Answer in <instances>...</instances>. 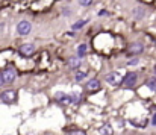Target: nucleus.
Instances as JSON below:
<instances>
[{
    "mask_svg": "<svg viewBox=\"0 0 156 135\" xmlns=\"http://www.w3.org/2000/svg\"><path fill=\"white\" fill-rule=\"evenodd\" d=\"M2 78H3V82H5V84H11V82L15 81V78H17V71H15L12 67H8L6 70L2 71Z\"/></svg>",
    "mask_w": 156,
    "mask_h": 135,
    "instance_id": "obj_1",
    "label": "nucleus"
},
{
    "mask_svg": "<svg viewBox=\"0 0 156 135\" xmlns=\"http://www.w3.org/2000/svg\"><path fill=\"white\" fill-rule=\"evenodd\" d=\"M121 82H123V85H124L126 88H132V87L138 82V75H136L135 71H130V73L126 75L124 79H121Z\"/></svg>",
    "mask_w": 156,
    "mask_h": 135,
    "instance_id": "obj_2",
    "label": "nucleus"
},
{
    "mask_svg": "<svg viewBox=\"0 0 156 135\" xmlns=\"http://www.w3.org/2000/svg\"><path fill=\"white\" fill-rule=\"evenodd\" d=\"M0 99H2V102H5V103H14V102L17 100V93L14 90H8V91H5V93H2Z\"/></svg>",
    "mask_w": 156,
    "mask_h": 135,
    "instance_id": "obj_3",
    "label": "nucleus"
},
{
    "mask_svg": "<svg viewBox=\"0 0 156 135\" xmlns=\"http://www.w3.org/2000/svg\"><path fill=\"white\" fill-rule=\"evenodd\" d=\"M34 52H35V46L30 44V43H26V44H21L20 46V55H23V56H32L34 55Z\"/></svg>",
    "mask_w": 156,
    "mask_h": 135,
    "instance_id": "obj_4",
    "label": "nucleus"
},
{
    "mask_svg": "<svg viewBox=\"0 0 156 135\" xmlns=\"http://www.w3.org/2000/svg\"><path fill=\"white\" fill-rule=\"evenodd\" d=\"M30 29H32V26H30V23L29 21H20L18 23V26H17V32H18V35H27L29 32H30Z\"/></svg>",
    "mask_w": 156,
    "mask_h": 135,
    "instance_id": "obj_5",
    "label": "nucleus"
},
{
    "mask_svg": "<svg viewBox=\"0 0 156 135\" xmlns=\"http://www.w3.org/2000/svg\"><path fill=\"white\" fill-rule=\"evenodd\" d=\"M105 79H106V82H109L111 85H117V84H121V79H123V78H121L120 73L115 71V73H109V75H106Z\"/></svg>",
    "mask_w": 156,
    "mask_h": 135,
    "instance_id": "obj_6",
    "label": "nucleus"
},
{
    "mask_svg": "<svg viewBox=\"0 0 156 135\" xmlns=\"http://www.w3.org/2000/svg\"><path fill=\"white\" fill-rule=\"evenodd\" d=\"M143 50H144V44L143 43H133V44L129 46L127 55H140Z\"/></svg>",
    "mask_w": 156,
    "mask_h": 135,
    "instance_id": "obj_7",
    "label": "nucleus"
},
{
    "mask_svg": "<svg viewBox=\"0 0 156 135\" xmlns=\"http://www.w3.org/2000/svg\"><path fill=\"white\" fill-rule=\"evenodd\" d=\"M55 99H56V102H59V103H62V105H68V103L73 102V97L68 96V94H65V93H56Z\"/></svg>",
    "mask_w": 156,
    "mask_h": 135,
    "instance_id": "obj_8",
    "label": "nucleus"
},
{
    "mask_svg": "<svg viewBox=\"0 0 156 135\" xmlns=\"http://www.w3.org/2000/svg\"><path fill=\"white\" fill-rule=\"evenodd\" d=\"M87 90L88 91H99L100 90V82L97 79H93L90 82H87Z\"/></svg>",
    "mask_w": 156,
    "mask_h": 135,
    "instance_id": "obj_9",
    "label": "nucleus"
},
{
    "mask_svg": "<svg viewBox=\"0 0 156 135\" xmlns=\"http://www.w3.org/2000/svg\"><path fill=\"white\" fill-rule=\"evenodd\" d=\"M100 134L102 135H114V129H112V126L105 125V126L100 128Z\"/></svg>",
    "mask_w": 156,
    "mask_h": 135,
    "instance_id": "obj_10",
    "label": "nucleus"
},
{
    "mask_svg": "<svg viewBox=\"0 0 156 135\" xmlns=\"http://www.w3.org/2000/svg\"><path fill=\"white\" fill-rule=\"evenodd\" d=\"M79 65H80V58H71V59H68V67L77 68Z\"/></svg>",
    "mask_w": 156,
    "mask_h": 135,
    "instance_id": "obj_11",
    "label": "nucleus"
},
{
    "mask_svg": "<svg viewBox=\"0 0 156 135\" xmlns=\"http://www.w3.org/2000/svg\"><path fill=\"white\" fill-rule=\"evenodd\" d=\"M85 53H87V46H85V44H80L79 47H77V55H79V58L85 56Z\"/></svg>",
    "mask_w": 156,
    "mask_h": 135,
    "instance_id": "obj_12",
    "label": "nucleus"
},
{
    "mask_svg": "<svg viewBox=\"0 0 156 135\" xmlns=\"http://www.w3.org/2000/svg\"><path fill=\"white\" fill-rule=\"evenodd\" d=\"M87 23H88V20H80V21H77V23L73 24V29H80V27H83Z\"/></svg>",
    "mask_w": 156,
    "mask_h": 135,
    "instance_id": "obj_13",
    "label": "nucleus"
},
{
    "mask_svg": "<svg viewBox=\"0 0 156 135\" xmlns=\"http://www.w3.org/2000/svg\"><path fill=\"white\" fill-rule=\"evenodd\" d=\"M147 87H149L150 90L156 91V79H150V81H147Z\"/></svg>",
    "mask_w": 156,
    "mask_h": 135,
    "instance_id": "obj_14",
    "label": "nucleus"
},
{
    "mask_svg": "<svg viewBox=\"0 0 156 135\" xmlns=\"http://www.w3.org/2000/svg\"><path fill=\"white\" fill-rule=\"evenodd\" d=\"M85 76H87V73H77V75H76V81L80 82L82 79H85Z\"/></svg>",
    "mask_w": 156,
    "mask_h": 135,
    "instance_id": "obj_15",
    "label": "nucleus"
},
{
    "mask_svg": "<svg viewBox=\"0 0 156 135\" xmlns=\"http://www.w3.org/2000/svg\"><path fill=\"white\" fill-rule=\"evenodd\" d=\"M79 3H80L82 6H90V5L93 3V0H79Z\"/></svg>",
    "mask_w": 156,
    "mask_h": 135,
    "instance_id": "obj_16",
    "label": "nucleus"
},
{
    "mask_svg": "<svg viewBox=\"0 0 156 135\" xmlns=\"http://www.w3.org/2000/svg\"><path fill=\"white\" fill-rule=\"evenodd\" d=\"M138 11H136V17H143L144 15V9L143 8H136Z\"/></svg>",
    "mask_w": 156,
    "mask_h": 135,
    "instance_id": "obj_17",
    "label": "nucleus"
},
{
    "mask_svg": "<svg viewBox=\"0 0 156 135\" xmlns=\"http://www.w3.org/2000/svg\"><path fill=\"white\" fill-rule=\"evenodd\" d=\"M70 135H87L83 131H73V132H70Z\"/></svg>",
    "mask_w": 156,
    "mask_h": 135,
    "instance_id": "obj_18",
    "label": "nucleus"
},
{
    "mask_svg": "<svg viewBox=\"0 0 156 135\" xmlns=\"http://www.w3.org/2000/svg\"><path fill=\"white\" fill-rule=\"evenodd\" d=\"M127 64H129V65H135V64H138V59H132V61H129Z\"/></svg>",
    "mask_w": 156,
    "mask_h": 135,
    "instance_id": "obj_19",
    "label": "nucleus"
},
{
    "mask_svg": "<svg viewBox=\"0 0 156 135\" xmlns=\"http://www.w3.org/2000/svg\"><path fill=\"white\" fill-rule=\"evenodd\" d=\"M152 125L156 126V114H153V119H152Z\"/></svg>",
    "mask_w": 156,
    "mask_h": 135,
    "instance_id": "obj_20",
    "label": "nucleus"
},
{
    "mask_svg": "<svg viewBox=\"0 0 156 135\" xmlns=\"http://www.w3.org/2000/svg\"><path fill=\"white\" fill-rule=\"evenodd\" d=\"M3 84H5V82H3V78H2V73H0V87H2Z\"/></svg>",
    "mask_w": 156,
    "mask_h": 135,
    "instance_id": "obj_21",
    "label": "nucleus"
},
{
    "mask_svg": "<svg viewBox=\"0 0 156 135\" xmlns=\"http://www.w3.org/2000/svg\"><path fill=\"white\" fill-rule=\"evenodd\" d=\"M155 73H156V68H155Z\"/></svg>",
    "mask_w": 156,
    "mask_h": 135,
    "instance_id": "obj_22",
    "label": "nucleus"
}]
</instances>
